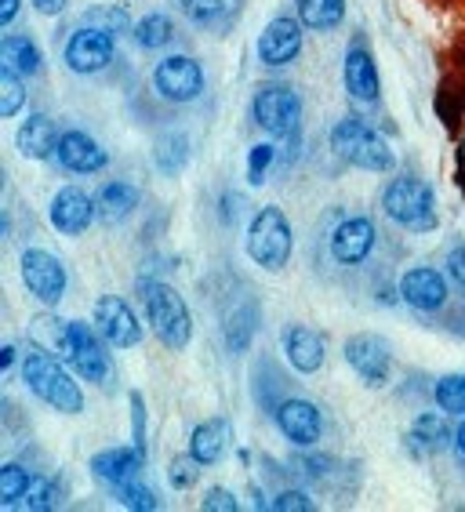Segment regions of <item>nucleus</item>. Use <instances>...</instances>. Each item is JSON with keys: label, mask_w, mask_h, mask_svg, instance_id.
I'll list each match as a JSON object with an SVG mask.
<instances>
[{"label": "nucleus", "mask_w": 465, "mask_h": 512, "mask_svg": "<svg viewBox=\"0 0 465 512\" xmlns=\"http://www.w3.org/2000/svg\"><path fill=\"white\" fill-rule=\"evenodd\" d=\"M22 385L37 396L40 404H48L59 414H80L84 411V393L73 382V375L62 367V360L51 353L48 345L33 342L22 356Z\"/></svg>", "instance_id": "1"}, {"label": "nucleus", "mask_w": 465, "mask_h": 512, "mask_svg": "<svg viewBox=\"0 0 465 512\" xmlns=\"http://www.w3.org/2000/svg\"><path fill=\"white\" fill-rule=\"evenodd\" d=\"M106 338L99 335V327H88L84 320H59V327H51V353H62V360L77 371L84 382L102 385L113 371L106 353Z\"/></svg>", "instance_id": "2"}, {"label": "nucleus", "mask_w": 465, "mask_h": 512, "mask_svg": "<svg viewBox=\"0 0 465 512\" xmlns=\"http://www.w3.org/2000/svg\"><path fill=\"white\" fill-rule=\"evenodd\" d=\"M139 298L142 309H146L149 331L160 338V345L171 353L186 349L189 338H193V316H189L186 298L171 284H160V280H142Z\"/></svg>", "instance_id": "3"}, {"label": "nucleus", "mask_w": 465, "mask_h": 512, "mask_svg": "<svg viewBox=\"0 0 465 512\" xmlns=\"http://www.w3.org/2000/svg\"><path fill=\"white\" fill-rule=\"evenodd\" d=\"M331 149H335L338 160H346L349 168L371 171V175H386V171L396 168V153L364 117L338 120L331 128Z\"/></svg>", "instance_id": "4"}, {"label": "nucleus", "mask_w": 465, "mask_h": 512, "mask_svg": "<svg viewBox=\"0 0 465 512\" xmlns=\"http://www.w3.org/2000/svg\"><path fill=\"white\" fill-rule=\"evenodd\" d=\"M382 211L393 226L407 229V233H433L436 222H440L433 186L411 175H400L389 182L386 193H382Z\"/></svg>", "instance_id": "5"}, {"label": "nucleus", "mask_w": 465, "mask_h": 512, "mask_svg": "<svg viewBox=\"0 0 465 512\" xmlns=\"http://www.w3.org/2000/svg\"><path fill=\"white\" fill-rule=\"evenodd\" d=\"M244 247H248V258L255 266H262L266 273H280L295 255V233H291V222H287L284 211L280 207H258Z\"/></svg>", "instance_id": "6"}, {"label": "nucleus", "mask_w": 465, "mask_h": 512, "mask_svg": "<svg viewBox=\"0 0 465 512\" xmlns=\"http://www.w3.org/2000/svg\"><path fill=\"white\" fill-rule=\"evenodd\" d=\"M19 276L22 287L37 298L40 306H59L66 298V287H70V273H66V262L55 258L44 247H26L19 258Z\"/></svg>", "instance_id": "7"}, {"label": "nucleus", "mask_w": 465, "mask_h": 512, "mask_svg": "<svg viewBox=\"0 0 465 512\" xmlns=\"http://www.w3.org/2000/svg\"><path fill=\"white\" fill-rule=\"evenodd\" d=\"M251 120L273 138L295 135L302 120V99L291 84H262L251 99Z\"/></svg>", "instance_id": "8"}, {"label": "nucleus", "mask_w": 465, "mask_h": 512, "mask_svg": "<svg viewBox=\"0 0 465 512\" xmlns=\"http://www.w3.org/2000/svg\"><path fill=\"white\" fill-rule=\"evenodd\" d=\"M113 48H117V44H113V33L84 22V26L73 30L70 40H66L62 62H66V69L77 73V77H91V73H102V69L113 62Z\"/></svg>", "instance_id": "9"}, {"label": "nucleus", "mask_w": 465, "mask_h": 512, "mask_svg": "<svg viewBox=\"0 0 465 512\" xmlns=\"http://www.w3.org/2000/svg\"><path fill=\"white\" fill-rule=\"evenodd\" d=\"M153 88H157L160 99L175 102V106L197 102L200 91H204V69L193 55H168L153 69Z\"/></svg>", "instance_id": "10"}, {"label": "nucleus", "mask_w": 465, "mask_h": 512, "mask_svg": "<svg viewBox=\"0 0 465 512\" xmlns=\"http://www.w3.org/2000/svg\"><path fill=\"white\" fill-rule=\"evenodd\" d=\"M346 364L371 389H382L393 378V345L378 335H353L346 342Z\"/></svg>", "instance_id": "11"}, {"label": "nucleus", "mask_w": 465, "mask_h": 512, "mask_svg": "<svg viewBox=\"0 0 465 512\" xmlns=\"http://www.w3.org/2000/svg\"><path fill=\"white\" fill-rule=\"evenodd\" d=\"M273 422H277L287 444L295 447H313L324 436V414H320V407L313 400H302V396L280 400L277 411H273Z\"/></svg>", "instance_id": "12"}, {"label": "nucleus", "mask_w": 465, "mask_h": 512, "mask_svg": "<svg viewBox=\"0 0 465 512\" xmlns=\"http://www.w3.org/2000/svg\"><path fill=\"white\" fill-rule=\"evenodd\" d=\"M95 327L113 349H135L142 342V324L135 309L117 295H102L95 302Z\"/></svg>", "instance_id": "13"}, {"label": "nucleus", "mask_w": 465, "mask_h": 512, "mask_svg": "<svg viewBox=\"0 0 465 512\" xmlns=\"http://www.w3.org/2000/svg\"><path fill=\"white\" fill-rule=\"evenodd\" d=\"M306 26L291 15H277V19L269 22L262 37H258V62L269 69H280V66H291V62L302 55V37H306Z\"/></svg>", "instance_id": "14"}, {"label": "nucleus", "mask_w": 465, "mask_h": 512, "mask_svg": "<svg viewBox=\"0 0 465 512\" xmlns=\"http://www.w3.org/2000/svg\"><path fill=\"white\" fill-rule=\"evenodd\" d=\"M95 218H99L95 197H88V193L77 186H62L48 204V222L59 229L62 237H80V233H88Z\"/></svg>", "instance_id": "15"}, {"label": "nucleus", "mask_w": 465, "mask_h": 512, "mask_svg": "<svg viewBox=\"0 0 465 512\" xmlns=\"http://www.w3.org/2000/svg\"><path fill=\"white\" fill-rule=\"evenodd\" d=\"M400 298L418 313H440L451 298V287H447V276L440 269L415 266L400 276Z\"/></svg>", "instance_id": "16"}, {"label": "nucleus", "mask_w": 465, "mask_h": 512, "mask_svg": "<svg viewBox=\"0 0 465 512\" xmlns=\"http://www.w3.org/2000/svg\"><path fill=\"white\" fill-rule=\"evenodd\" d=\"M280 349H284L287 364L295 367L298 375H317L327 360V338L306 324H291L280 331Z\"/></svg>", "instance_id": "17"}, {"label": "nucleus", "mask_w": 465, "mask_h": 512, "mask_svg": "<svg viewBox=\"0 0 465 512\" xmlns=\"http://www.w3.org/2000/svg\"><path fill=\"white\" fill-rule=\"evenodd\" d=\"M375 251V222L364 215H353L346 222H338L331 233V258L338 266H360Z\"/></svg>", "instance_id": "18"}, {"label": "nucleus", "mask_w": 465, "mask_h": 512, "mask_svg": "<svg viewBox=\"0 0 465 512\" xmlns=\"http://www.w3.org/2000/svg\"><path fill=\"white\" fill-rule=\"evenodd\" d=\"M342 84H346V95L360 106H371L382 95V80H378V66L371 59V51L364 44H353L346 51V62H342Z\"/></svg>", "instance_id": "19"}, {"label": "nucleus", "mask_w": 465, "mask_h": 512, "mask_svg": "<svg viewBox=\"0 0 465 512\" xmlns=\"http://www.w3.org/2000/svg\"><path fill=\"white\" fill-rule=\"evenodd\" d=\"M142 465H146V451L139 444L135 447H109V451H99L91 458V473L95 480H102L106 487H124V483L139 480Z\"/></svg>", "instance_id": "20"}, {"label": "nucleus", "mask_w": 465, "mask_h": 512, "mask_svg": "<svg viewBox=\"0 0 465 512\" xmlns=\"http://www.w3.org/2000/svg\"><path fill=\"white\" fill-rule=\"evenodd\" d=\"M55 160H59L66 171H73V175H95V171L106 168L109 157L88 131H62Z\"/></svg>", "instance_id": "21"}, {"label": "nucleus", "mask_w": 465, "mask_h": 512, "mask_svg": "<svg viewBox=\"0 0 465 512\" xmlns=\"http://www.w3.org/2000/svg\"><path fill=\"white\" fill-rule=\"evenodd\" d=\"M59 128L48 113H30V120H22L15 131V146L26 160H51L59 149Z\"/></svg>", "instance_id": "22"}, {"label": "nucleus", "mask_w": 465, "mask_h": 512, "mask_svg": "<svg viewBox=\"0 0 465 512\" xmlns=\"http://www.w3.org/2000/svg\"><path fill=\"white\" fill-rule=\"evenodd\" d=\"M455 444V433H451V425H447L444 414H418L415 425L407 429V451L415 454V458H429V454H440L447 447Z\"/></svg>", "instance_id": "23"}, {"label": "nucleus", "mask_w": 465, "mask_h": 512, "mask_svg": "<svg viewBox=\"0 0 465 512\" xmlns=\"http://www.w3.org/2000/svg\"><path fill=\"white\" fill-rule=\"evenodd\" d=\"M229 440H233V425L226 418H208L189 433V454L208 469V465H218L226 458Z\"/></svg>", "instance_id": "24"}, {"label": "nucleus", "mask_w": 465, "mask_h": 512, "mask_svg": "<svg viewBox=\"0 0 465 512\" xmlns=\"http://www.w3.org/2000/svg\"><path fill=\"white\" fill-rule=\"evenodd\" d=\"M139 189L131 186V182H106L99 189V197H95V207H99V222L106 226H117V222H128L135 215V207H139Z\"/></svg>", "instance_id": "25"}, {"label": "nucleus", "mask_w": 465, "mask_h": 512, "mask_svg": "<svg viewBox=\"0 0 465 512\" xmlns=\"http://www.w3.org/2000/svg\"><path fill=\"white\" fill-rule=\"evenodd\" d=\"M0 66L19 73V77H37L40 69H44V55H40V48L26 33H8V37L0 40Z\"/></svg>", "instance_id": "26"}, {"label": "nucleus", "mask_w": 465, "mask_h": 512, "mask_svg": "<svg viewBox=\"0 0 465 512\" xmlns=\"http://www.w3.org/2000/svg\"><path fill=\"white\" fill-rule=\"evenodd\" d=\"M346 19V0H298V22L313 33H327L342 26Z\"/></svg>", "instance_id": "27"}, {"label": "nucleus", "mask_w": 465, "mask_h": 512, "mask_svg": "<svg viewBox=\"0 0 465 512\" xmlns=\"http://www.w3.org/2000/svg\"><path fill=\"white\" fill-rule=\"evenodd\" d=\"M131 37H135V44L146 51H157V48H168L171 37H175V26H171V19L164 15V11H149V15H142L135 26H131Z\"/></svg>", "instance_id": "28"}, {"label": "nucleus", "mask_w": 465, "mask_h": 512, "mask_svg": "<svg viewBox=\"0 0 465 512\" xmlns=\"http://www.w3.org/2000/svg\"><path fill=\"white\" fill-rule=\"evenodd\" d=\"M62 483L55 480V476H33L30 483V491L22 494V509H30V512H51V509H59L66 498H62Z\"/></svg>", "instance_id": "29"}, {"label": "nucleus", "mask_w": 465, "mask_h": 512, "mask_svg": "<svg viewBox=\"0 0 465 512\" xmlns=\"http://www.w3.org/2000/svg\"><path fill=\"white\" fill-rule=\"evenodd\" d=\"M30 483H33L30 469H22L19 462H8L0 469V505H4V509L22 505V494L30 491Z\"/></svg>", "instance_id": "30"}, {"label": "nucleus", "mask_w": 465, "mask_h": 512, "mask_svg": "<svg viewBox=\"0 0 465 512\" xmlns=\"http://www.w3.org/2000/svg\"><path fill=\"white\" fill-rule=\"evenodd\" d=\"M433 400L444 414H465V375H444L433 385Z\"/></svg>", "instance_id": "31"}, {"label": "nucleus", "mask_w": 465, "mask_h": 512, "mask_svg": "<svg viewBox=\"0 0 465 512\" xmlns=\"http://www.w3.org/2000/svg\"><path fill=\"white\" fill-rule=\"evenodd\" d=\"M26 102V88H22V77L11 73V69L0 66V117L11 120Z\"/></svg>", "instance_id": "32"}, {"label": "nucleus", "mask_w": 465, "mask_h": 512, "mask_svg": "<svg viewBox=\"0 0 465 512\" xmlns=\"http://www.w3.org/2000/svg\"><path fill=\"white\" fill-rule=\"evenodd\" d=\"M117 502L124 505V509H135V512H153L157 509V494H153V487H146L142 480H131L124 483V487H117Z\"/></svg>", "instance_id": "33"}, {"label": "nucleus", "mask_w": 465, "mask_h": 512, "mask_svg": "<svg viewBox=\"0 0 465 512\" xmlns=\"http://www.w3.org/2000/svg\"><path fill=\"white\" fill-rule=\"evenodd\" d=\"M200 469H204V465H200L197 458H193V454H186V458H171V465H168V483L175 487V491H189V487H197Z\"/></svg>", "instance_id": "34"}, {"label": "nucleus", "mask_w": 465, "mask_h": 512, "mask_svg": "<svg viewBox=\"0 0 465 512\" xmlns=\"http://www.w3.org/2000/svg\"><path fill=\"white\" fill-rule=\"evenodd\" d=\"M179 8L193 26H211L226 11V0H179Z\"/></svg>", "instance_id": "35"}, {"label": "nucleus", "mask_w": 465, "mask_h": 512, "mask_svg": "<svg viewBox=\"0 0 465 512\" xmlns=\"http://www.w3.org/2000/svg\"><path fill=\"white\" fill-rule=\"evenodd\" d=\"M273 160H277V146H269V142L251 146V153H248V182L251 186H262V182H266V171Z\"/></svg>", "instance_id": "36"}, {"label": "nucleus", "mask_w": 465, "mask_h": 512, "mask_svg": "<svg viewBox=\"0 0 465 512\" xmlns=\"http://www.w3.org/2000/svg\"><path fill=\"white\" fill-rule=\"evenodd\" d=\"M269 509H277V512H313V509H317V502H313L306 491H280L277 498L269 502Z\"/></svg>", "instance_id": "37"}, {"label": "nucleus", "mask_w": 465, "mask_h": 512, "mask_svg": "<svg viewBox=\"0 0 465 512\" xmlns=\"http://www.w3.org/2000/svg\"><path fill=\"white\" fill-rule=\"evenodd\" d=\"M200 509L204 512H237L240 502H237V494L226 491V487H211V491H204V498H200Z\"/></svg>", "instance_id": "38"}, {"label": "nucleus", "mask_w": 465, "mask_h": 512, "mask_svg": "<svg viewBox=\"0 0 465 512\" xmlns=\"http://www.w3.org/2000/svg\"><path fill=\"white\" fill-rule=\"evenodd\" d=\"M84 22H91V26H99V22H106V30H109V33L128 30V19H124V11H117V8H95L91 15H84Z\"/></svg>", "instance_id": "39"}, {"label": "nucleus", "mask_w": 465, "mask_h": 512, "mask_svg": "<svg viewBox=\"0 0 465 512\" xmlns=\"http://www.w3.org/2000/svg\"><path fill=\"white\" fill-rule=\"evenodd\" d=\"M447 276L455 280V284H462L465 287V244H455L451 251H447Z\"/></svg>", "instance_id": "40"}, {"label": "nucleus", "mask_w": 465, "mask_h": 512, "mask_svg": "<svg viewBox=\"0 0 465 512\" xmlns=\"http://www.w3.org/2000/svg\"><path fill=\"white\" fill-rule=\"evenodd\" d=\"M33 4V11H40V15H62V11H66V4H70V0H30Z\"/></svg>", "instance_id": "41"}, {"label": "nucleus", "mask_w": 465, "mask_h": 512, "mask_svg": "<svg viewBox=\"0 0 465 512\" xmlns=\"http://www.w3.org/2000/svg\"><path fill=\"white\" fill-rule=\"evenodd\" d=\"M19 15V0H0V26H11Z\"/></svg>", "instance_id": "42"}, {"label": "nucleus", "mask_w": 465, "mask_h": 512, "mask_svg": "<svg viewBox=\"0 0 465 512\" xmlns=\"http://www.w3.org/2000/svg\"><path fill=\"white\" fill-rule=\"evenodd\" d=\"M455 451H458V458L465 462V414H462V422H458V429H455Z\"/></svg>", "instance_id": "43"}, {"label": "nucleus", "mask_w": 465, "mask_h": 512, "mask_svg": "<svg viewBox=\"0 0 465 512\" xmlns=\"http://www.w3.org/2000/svg\"><path fill=\"white\" fill-rule=\"evenodd\" d=\"M0 364H4V371H11V367H15V345H4V356H0Z\"/></svg>", "instance_id": "44"}, {"label": "nucleus", "mask_w": 465, "mask_h": 512, "mask_svg": "<svg viewBox=\"0 0 465 512\" xmlns=\"http://www.w3.org/2000/svg\"><path fill=\"white\" fill-rule=\"evenodd\" d=\"M458 157H462V164H465V131H462V138H458Z\"/></svg>", "instance_id": "45"}]
</instances>
